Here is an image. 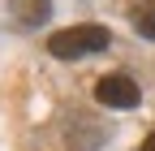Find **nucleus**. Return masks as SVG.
<instances>
[{"mask_svg":"<svg viewBox=\"0 0 155 151\" xmlns=\"http://www.w3.org/2000/svg\"><path fill=\"white\" fill-rule=\"evenodd\" d=\"M9 5L17 13V22H26V26H39L52 17V0H9Z\"/></svg>","mask_w":155,"mask_h":151,"instance_id":"obj_3","label":"nucleus"},{"mask_svg":"<svg viewBox=\"0 0 155 151\" xmlns=\"http://www.w3.org/2000/svg\"><path fill=\"white\" fill-rule=\"evenodd\" d=\"M134 26H138V35L155 39V5H142L138 13H134Z\"/></svg>","mask_w":155,"mask_h":151,"instance_id":"obj_4","label":"nucleus"},{"mask_svg":"<svg viewBox=\"0 0 155 151\" xmlns=\"http://www.w3.org/2000/svg\"><path fill=\"white\" fill-rule=\"evenodd\" d=\"M138 151H155V129H151L147 138H142V147H138Z\"/></svg>","mask_w":155,"mask_h":151,"instance_id":"obj_5","label":"nucleus"},{"mask_svg":"<svg viewBox=\"0 0 155 151\" xmlns=\"http://www.w3.org/2000/svg\"><path fill=\"white\" fill-rule=\"evenodd\" d=\"M95 99L104 108H134L142 95H138V82H134L129 73H104V78L95 82Z\"/></svg>","mask_w":155,"mask_h":151,"instance_id":"obj_2","label":"nucleus"},{"mask_svg":"<svg viewBox=\"0 0 155 151\" xmlns=\"http://www.w3.org/2000/svg\"><path fill=\"white\" fill-rule=\"evenodd\" d=\"M112 43V30L108 26H95V22H82V26H65L48 39V52L56 61H82L91 52H104Z\"/></svg>","mask_w":155,"mask_h":151,"instance_id":"obj_1","label":"nucleus"}]
</instances>
